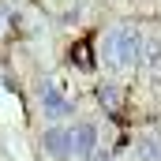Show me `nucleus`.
<instances>
[{"label":"nucleus","instance_id":"7ed1b4c3","mask_svg":"<svg viewBox=\"0 0 161 161\" xmlns=\"http://www.w3.org/2000/svg\"><path fill=\"white\" fill-rule=\"evenodd\" d=\"M71 146H79V150H90L94 146V127H75V135H71Z\"/></svg>","mask_w":161,"mask_h":161},{"label":"nucleus","instance_id":"f03ea898","mask_svg":"<svg viewBox=\"0 0 161 161\" xmlns=\"http://www.w3.org/2000/svg\"><path fill=\"white\" fill-rule=\"evenodd\" d=\"M142 60L154 75H161V45L158 41H142Z\"/></svg>","mask_w":161,"mask_h":161},{"label":"nucleus","instance_id":"f257e3e1","mask_svg":"<svg viewBox=\"0 0 161 161\" xmlns=\"http://www.w3.org/2000/svg\"><path fill=\"white\" fill-rule=\"evenodd\" d=\"M109 53H113V60L116 64H139L142 60V41H139V34L135 30H127V26H120V30H113V38H109Z\"/></svg>","mask_w":161,"mask_h":161}]
</instances>
